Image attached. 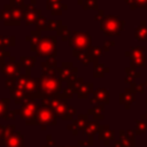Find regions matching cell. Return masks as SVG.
Returning a JSON list of instances; mask_svg holds the SVG:
<instances>
[{"instance_id":"cell-1","label":"cell","mask_w":147,"mask_h":147,"mask_svg":"<svg viewBox=\"0 0 147 147\" xmlns=\"http://www.w3.org/2000/svg\"><path fill=\"white\" fill-rule=\"evenodd\" d=\"M56 44H57V40L55 36L41 37L37 44L31 45L30 49L31 52H34L38 56H41V57H46V59L56 57V54H57Z\"/></svg>"},{"instance_id":"cell-2","label":"cell","mask_w":147,"mask_h":147,"mask_svg":"<svg viewBox=\"0 0 147 147\" xmlns=\"http://www.w3.org/2000/svg\"><path fill=\"white\" fill-rule=\"evenodd\" d=\"M40 80V90L41 93L46 96L56 95L61 91V80L56 77V75H42L39 78Z\"/></svg>"},{"instance_id":"cell-3","label":"cell","mask_w":147,"mask_h":147,"mask_svg":"<svg viewBox=\"0 0 147 147\" xmlns=\"http://www.w3.org/2000/svg\"><path fill=\"white\" fill-rule=\"evenodd\" d=\"M91 37L87 32H82V31H72L68 42L69 46L72 49L76 51H88L91 47Z\"/></svg>"},{"instance_id":"cell-4","label":"cell","mask_w":147,"mask_h":147,"mask_svg":"<svg viewBox=\"0 0 147 147\" xmlns=\"http://www.w3.org/2000/svg\"><path fill=\"white\" fill-rule=\"evenodd\" d=\"M123 24H124V22L119 21L118 17L111 16V15H107V16H103V18L101 20L100 29L105 34L114 36V34H118L119 33Z\"/></svg>"},{"instance_id":"cell-5","label":"cell","mask_w":147,"mask_h":147,"mask_svg":"<svg viewBox=\"0 0 147 147\" xmlns=\"http://www.w3.org/2000/svg\"><path fill=\"white\" fill-rule=\"evenodd\" d=\"M21 67L22 64L16 62V59L14 56L8 57L7 61L0 63V69L7 78H18L21 76Z\"/></svg>"},{"instance_id":"cell-6","label":"cell","mask_w":147,"mask_h":147,"mask_svg":"<svg viewBox=\"0 0 147 147\" xmlns=\"http://www.w3.org/2000/svg\"><path fill=\"white\" fill-rule=\"evenodd\" d=\"M77 71H78V68L74 67V64L71 62H63L61 64V67H57V69H56L59 79L67 80V82H71L74 79H76Z\"/></svg>"},{"instance_id":"cell-7","label":"cell","mask_w":147,"mask_h":147,"mask_svg":"<svg viewBox=\"0 0 147 147\" xmlns=\"http://www.w3.org/2000/svg\"><path fill=\"white\" fill-rule=\"evenodd\" d=\"M24 91L28 95L36 98L41 96V90H40V80L39 78H32L30 74H25V82H24Z\"/></svg>"},{"instance_id":"cell-8","label":"cell","mask_w":147,"mask_h":147,"mask_svg":"<svg viewBox=\"0 0 147 147\" xmlns=\"http://www.w3.org/2000/svg\"><path fill=\"white\" fill-rule=\"evenodd\" d=\"M22 10H23V20L25 21V24L26 25L36 24L37 20L41 16V11L39 9H37L31 3L23 5L22 6Z\"/></svg>"},{"instance_id":"cell-9","label":"cell","mask_w":147,"mask_h":147,"mask_svg":"<svg viewBox=\"0 0 147 147\" xmlns=\"http://www.w3.org/2000/svg\"><path fill=\"white\" fill-rule=\"evenodd\" d=\"M9 3L11 5V23L10 25H20L21 24V20L23 18V10H22V7H18L15 5V1L14 0H10Z\"/></svg>"},{"instance_id":"cell-10","label":"cell","mask_w":147,"mask_h":147,"mask_svg":"<svg viewBox=\"0 0 147 147\" xmlns=\"http://www.w3.org/2000/svg\"><path fill=\"white\" fill-rule=\"evenodd\" d=\"M37 109H38V105L34 103L33 101L29 100V101H26L25 103H23L22 109H21V114H22V116L25 117V118H26V117H32V116L36 114Z\"/></svg>"},{"instance_id":"cell-11","label":"cell","mask_w":147,"mask_h":147,"mask_svg":"<svg viewBox=\"0 0 147 147\" xmlns=\"http://www.w3.org/2000/svg\"><path fill=\"white\" fill-rule=\"evenodd\" d=\"M72 56L78 59L84 65H88L93 61V59H92L91 54L88 53V51H76V49H72Z\"/></svg>"},{"instance_id":"cell-12","label":"cell","mask_w":147,"mask_h":147,"mask_svg":"<svg viewBox=\"0 0 147 147\" xmlns=\"http://www.w3.org/2000/svg\"><path fill=\"white\" fill-rule=\"evenodd\" d=\"M11 5L10 3H6L3 6V9L0 13V20L5 23V25H10L11 23Z\"/></svg>"},{"instance_id":"cell-13","label":"cell","mask_w":147,"mask_h":147,"mask_svg":"<svg viewBox=\"0 0 147 147\" xmlns=\"http://www.w3.org/2000/svg\"><path fill=\"white\" fill-rule=\"evenodd\" d=\"M38 119L41 123H49L53 119V111L49 108H42L38 111Z\"/></svg>"},{"instance_id":"cell-14","label":"cell","mask_w":147,"mask_h":147,"mask_svg":"<svg viewBox=\"0 0 147 147\" xmlns=\"http://www.w3.org/2000/svg\"><path fill=\"white\" fill-rule=\"evenodd\" d=\"M46 7H47V9H49L52 15H61L63 13V10H65L68 8V5L62 3V2H57V3L46 5Z\"/></svg>"},{"instance_id":"cell-15","label":"cell","mask_w":147,"mask_h":147,"mask_svg":"<svg viewBox=\"0 0 147 147\" xmlns=\"http://www.w3.org/2000/svg\"><path fill=\"white\" fill-rule=\"evenodd\" d=\"M20 63L22 64V67L25 68L26 74H30V69L36 63V56H21L20 57Z\"/></svg>"},{"instance_id":"cell-16","label":"cell","mask_w":147,"mask_h":147,"mask_svg":"<svg viewBox=\"0 0 147 147\" xmlns=\"http://www.w3.org/2000/svg\"><path fill=\"white\" fill-rule=\"evenodd\" d=\"M25 95H26V93H25L24 88H22V87L17 86V85L14 87V90H11V96L16 100V102H17V103H18V102H21V101L25 98Z\"/></svg>"},{"instance_id":"cell-17","label":"cell","mask_w":147,"mask_h":147,"mask_svg":"<svg viewBox=\"0 0 147 147\" xmlns=\"http://www.w3.org/2000/svg\"><path fill=\"white\" fill-rule=\"evenodd\" d=\"M15 46V37L14 36H1L0 37V48L13 47Z\"/></svg>"},{"instance_id":"cell-18","label":"cell","mask_w":147,"mask_h":147,"mask_svg":"<svg viewBox=\"0 0 147 147\" xmlns=\"http://www.w3.org/2000/svg\"><path fill=\"white\" fill-rule=\"evenodd\" d=\"M56 36H60L61 37V39H62V41H65V40H69V38H70V36H71V31L68 29V26L67 25H61L56 31Z\"/></svg>"},{"instance_id":"cell-19","label":"cell","mask_w":147,"mask_h":147,"mask_svg":"<svg viewBox=\"0 0 147 147\" xmlns=\"http://www.w3.org/2000/svg\"><path fill=\"white\" fill-rule=\"evenodd\" d=\"M40 38H41V31L32 30V31L30 32V34L25 37V40H26V41H30L31 45H33V44H37V42L40 40Z\"/></svg>"},{"instance_id":"cell-20","label":"cell","mask_w":147,"mask_h":147,"mask_svg":"<svg viewBox=\"0 0 147 147\" xmlns=\"http://www.w3.org/2000/svg\"><path fill=\"white\" fill-rule=\"evenodd\" d=\"M93 88V84H83L78 91H77V94L79 98H86L88 95V93L91 92V90Z\"/></svg>"},{"instance_id":"cell-21","label":"cell","mask_w":147,"mask_h":147,"mask_svg":"<svg viewBox=\"0 0 147 147\" xmlns=\"http://www.w3.org/2000/svg\"><path fill=\"white\" fill-rule=\"evenodd\" d=\"M93 69H94V77H101L103 76L105 72L108 71V68H106L102 63H98V62H94Z\"/></svg>"},{"instance_id":"cell-22","label":"cell","mask_w":147,"mask_h":147,"mask_svg":"<svg viewBox=\"0 0 147 147\" xmlns=\"http://www.w3.org/2000/svg\"><path fill=\"white\" fill-rule=\"evenodd\" d=\"M48 21L49 20H47L46 17H44L42 15L37 20V22H36V30H38V31H42V30H45L46 31V29H47V24H48Z\"/></svg>"},{"instance_id":"cell-23","label":"cell","mask_w":147,"mask_h":147,"mask_svg":"<svg viewBox=\"0 0 147 147\" xmlns=\"http://www.w3.org/2000/svg\"><path fill=\"white\" fill-rule=\"evenodd\" d=\"M41 69H42V75H55L57 68L52 67L45 61V62H41Z\"/></svg>"},{"instance_id":"cell-24","label":"cell","mask_w":147,"mask_h":147,"mask_svg":"<svg viewBox=\"0 0 147 147\" xmlns=\"http://www.w3.org/2000/svg\"><path fill=\"white\" fill-rule=\"evenodd\" d=\"M61 25H63V24H62V21H60V20H57V21H55V20H49V21H48V24H47L46 31H56Z\"/></svg>"},{"instance_id":"cell-25","label":"cell","mask_w":147,"mask_h":147,"mask_svg":"<svg viewBox=\"0 0 147 147\" xmlns=\"http://www.w3.org/2000/svg\"><path fill=\"white\" fill-rule=\"evenodd\" d=\"M88 53L91 54V56H92V59H93V61L94 62H96V60H98V57H100L101 55H102V49L101 48H99V47H96V46H91L90 47V49H88Z\"/></svg>"},{"instance_id":"cell-26","label":"cell","mask_w":147,"mask_h":147,"mask_svg":"<svg viewBox=\"0 0 147 147\" xmlns=\"http://www.w3.org/2000/svg\"><path fill=\"white\" fill-rule=\"evenodd\" d=\"M108 99V93L106 90L103 88H100V90H96L95 93H94V100H101V101H106Z\"/></svg>"},{"instance_id":"cell-27","label":"cell","mask_w":147,"mask_h":147,"mask_svg":"<svg viewBox=\"0 0 147 147\" xmlns=\"http://www.w3.org/2000/svg\"><path fill=\"white\" fill-rule=\"evenodd\" d=\"M83 7L85 10H90V9H98V3L96 0H85L83 3Z\"/></svg>"},{"instance_id":"cell-28","label":"cell","mask_w":147,"mask_h":147,"mask_svg":"<svg viewBox=\"0 0 147 147\" xmlns=\"http://www.w3.org/2000/svg\"><path fill=\"white\" fill-rule=\"evenodd\" d=\"M16 82H17V78H7L6 79V87L14 90V87L16 86Z\"/></svg>"},{"instance_id":"cell-29","label":"cell","mask_w":147,"mask_h":147,"mask_svg":"<svg viewBox=\"0 0 147 147\" xmlns=\"http://www.w3.org/2000/svg\"><path fill=\"white\" fill-rule=\"evenodd\" d=\"M7 57H10V53L8 51H6L5 48H0V63L5 62V60Z\"/></svg>"},{"instance_id":"cell-30","label":"cell","mask_w":147,"mask_h":147,"mask_svg":"<svg viewBox=\"0 0 147 147\" xmlns=\"http://www.w3.org/2000/svg\"><path fill=\"white\" fill-rule=\"evenodd\" d=\"M7 105H8V100H7V99L0 100V115H2V113L5 111V109H6Z\"/></svg>"},{"instance_id":"cell-31","label":"cell","mask_w":147,"mask_h":147,"mask_svg":"<svg viewBox=\"0 0 147 147\" xmlns=\"http://www.w3.org/2000/svg\"><path fill=\"white\" fill-rule=\"evenodd\" d=\"M72 94H74V91L71 90V88H69V87H67L65 90H64V92H63V96L64 98H71L72 96Z\"/></svg>"},{"instance_id":"cell-32","label":"cell","mask_w":147,"mask_h":147,"mask_svg":"<svg viewBox=\"0 0 147 147\" xmlns=\"http://www.w3.org/2000/svg\"><path fill=\"white\" fill-rule=\"evenodd\" d=\"M46 62H47L48 64H51L52 67H54V68H57V62H56V57H51V59H47V60H46Z\"/></svg>"},{"instance_id":"cell-33","label":"cell","mask_w":147,"mask_h":147,"mask_svg":"<svg viewBox=\"0 0 147 147\" xmlns=\"http://www.w3.org/2000/svg\"><path fill=\"white\" fill-rule=\"evenodd\" d=\"M114 44H115L114 41H106V42H105V51H108V49H109V47H110V46H113Z\"/></svg>"},{"instance_id":"cell-34","label":"cell","mask_w":147,"mask_h":147,"mask_svg":"<svg viewBox=\"0 0 147 147\" xmlns=\"http://www.w3.org/2000/svg\"><path fill=\"white\" fill-rule=\"evenodd\" d=\"M14 1H15V5L18 6V7H22L23 5H25L24 3V0H14Z\"/></svg>"},{"instance_id":"cell-35","label":"cell","mask_w":147,"mask_h":147,"mask_svg":"<svg viewBox=\"0 0 147 147\" xmlns=\"http://www.w3.org/2000/svg\"><path fill=\"white\" fill-rule=\"evenodd\" d=\"M102 16H103V11H102V10H100V11L98 13V15L95 16V20H102V18H103Z\"/></svg>"},{"instance_id":"cell-36","label":"cell","mask_w":147,"mask_h":147,"mask_svg":"<svg viewBox=\"0 0 147 147\" xmlns=\"http://www.w3.org/2000/svg\"><path fill=\"white\" fill-rule=\"evenodd\" d=\"M61 2V0H46V5H52V3H57Z\"/></svg>"},{"instance_id":"cell-37","label":"cell","mask_w":147,"mask_h":147,"mask_svg":"<svg viewBox=\"0 0 147 147\" xmlns=\"http://www.w3.org/2000/svg\"><path fill=\"white\" fill-rule=\"evenodd\" d=\"M131 0H127V2H130ZM132 1H134V2H137V3H140V5H145V2H147V0H132Z\"/></svg>"},{"instance_id":"cell-38","label":"cell","mask_w":147,"mask_h":147,"mask_svg":"<svg viewBox=\"0 0 147 147\" xmlns=\"http://www.w3.org/2000/svg\"><path fill=\"white\" fill-rule=\"evenodd\" d=\"M77 1H78V3H79V5H83L85 0H77Z\"/></svg>"},{"instance_id":"cell-39","label":"cell","mask_w":147,"mask_h":147,"mask_svg":"<svg viewBox=\"0 0 147 147\" xmlns=\"http://www.w3.org/2000/svg\"><path fill=\"white\" fill-rule=\"evenodd\" d=\"M36 1H37V0H31V2H30V3H31V5H34V3H36Z\"/></svg>"},{"instance_id":"cell-40","label":"cell","mask_w":147,"mask_h":147,"mask_svg":"<svg viewBox=\"0 0 147 147\" xmlns=\"http://www.w3.org/2000/svg\"><path fill=\"white\" fill-rule=\"evenodd\" d=\"M0 37H1V36H0Z\"/></svg>"}]
</instances>
